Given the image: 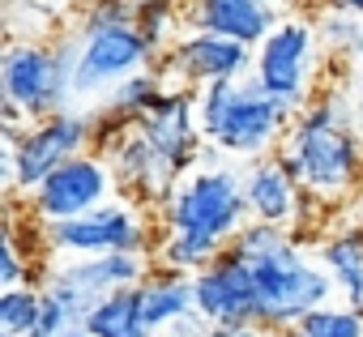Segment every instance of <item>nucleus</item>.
<instances>
[{"instance_id":"nucleus-1","label":"nucleus","mask_w":363,"mask_h":337,"mask_svg":"<svg viewBox=\"0 0 363 337\" xmlns=\"http://www.w3.org/2000/svg\"><path fill=\"white\" fill-rule=\"evenodd\" d=\"M154 218H158L154 265L201 273L218 252L231 248V239L252 218L244 197V176L231 171V166L206 162L154 205Z\"/></svg>"},{"instance_id":"nucleus-2","label":"nucleus","mask_w":363,"mask_h":337,"mask_svg":"<svg viewBox=\"0 0 363 337\" xmlns=\"http://www.w3.org/2000/svg\"><path fill=\"white\" fill-rule=\"evenodd\" d=\"M359 103L325 86L312 94V103L291 120L278 158L286 162V171L299 180V188L316 205H337L350 201V193L363 180V137H359Z\"/></svg>"},{"instance_id":"nucleus-3","label":"nucleus","mask_w":363,"mask_h":337,"mask_svg":"<svg viewBox=\"0 0 363 337\" xmlns=\"http://www.w3.org/2000/svg\"><path fill=\"white\" fill-rule=\"evenodd\" d=\"M231 248L252 261L261 290V324L269 329H295L312 307H325L337 295L325 265H312L308 252L295 244V235L278 222L248 218L244 231L231 239Z\"/></svg>"},{"instance_id":"nucleus-4","label":"nucleus","mask_w":363,"mask_h":337,"mask_svg":"<svg viewBox=\"0 0 363 337\" xmlns=\"http://www.w3.org/2000/svg\"><path fill=\"white\" fill-rule=\"evenodd\" d=\"M162 47L137 22L133 0H86L73 35V98L111 94L124 77L154 69Z\"/></svg>"},{"instance_id":"nucleus-5","label":"nucleus","mask_w":363,"mask_h":337,"mask_svg":"<svg viewBox=\"0 0 363 337\" xmlns=\"http://www.w3.org/2000/svg\"><path fill=\"white\" fill-rule=\"evenodd\" d=\"M197 115H201V132L206 141L227 154V158H265L269 149L282 145L291 120L299 111H291L286 103H278L274 94H265L257 86V77H240V81H210L197 90Z\"/></svg>"},{"instance_id":"nucleus-6","label":"nucleus","mask_w":363,"mask_h":337,"mask_svg":"<svg viewBox=\"0 0 363 337\" xmlns=\"http://www.w3.org/2000/svg\"><path fill=\"white\" fill-rule=\"evenodd\" d=\"M0 98L43 120L73 98V39H9L0 52Z\"/></svg>"},{"instance_id":"nucleus-7","label":"nucleus","mask_w":363,"mask_h":337,"mask_svg":"<svg viewBox=\"0 0 363 337\" xmlns=\"http://www.w3.org/2000/svg\"><path fill=\"white\" fill-rule=\"evenodd\" d=\"M99 132V115L77 111V107H60L43 120H30L26 132L5 145V184L13 197H30L56 166L73 154H82Z\"/></svg>"},{"instance_id":"nucleus-8","label":"nucleus","mask_w":363,"mask_h":337,"mask_svg":"<svg viewBox=\"0 0 363 337\" xmlns=\"http://www.w3.org/2000/svg\"><path fill=\"white\" fill-rule=\"evenodd\" d=\"M43 252L52 256H99V252H154L158 218L128 201H103L77 218L39 227Z\"/></svg>"},{"instance_id":"nucleus-9","label":"nucleus","mask_w":363,"mask_h":337,"mask_svg":"<svg viewBox=\"0 0 363 337\" xmlns=\"http://www.w3.org/2000/svg\"><path fill=\"white\" fill-rule=\"evenodd\" d=\"M320 30L308 18H282L261 43H257V64L252 77L265 94H274L278 103H286L291 111H303L316 94V77H320Z\"/></svg>"},{"instance_id":"nucleus-10","label":"nucleus","mask_w":363,"mask_h":337,"mask_svg":"<svg viewBox=\"0 0 363 337\" xmlns=\"http://www.w3.org/2000/svg\"><path fill=\"white\" fill-rule=\"evenodd\" d=\"M116 171H111V162H107V154H73V158H65L56 171L30 193V197H22L26 201V210H30V218L39 222V227H48V222H65V218H77V214H86V210H94V205H103V201H111V193H116Z\"/></svg>"},{"instance_id":"nucleus-11","label":"nucleus","mask_w":363,"mask_h":337,"mask_svg":"<svg viewBox=\"0 0 363 337\" xmlns=\"http://www.w3.org/2000/svg\"><path fill=\"white\" fill-rule=\"evenodd\" d=\"M197 282V312L210 324H252L261 320V290H257V273L252 261L240 256L235 248L218 252L201 273H193Z\"/></svg>"},{"instance_id":"nucleus-12","label":"nucleus","mask_w":363,"mask_h":337,"mask_svg":"<svg viewBox=\"0 0 363 337\" xmlns=\"http://www.w3.org/2000/svg\"><path fill=\"white\" fill-rule=\"evenodd\" d=\"M137 128L150 137V145L158 149V158L171 166V171L184 180L189 166L201 162V115H197V90L193 86H179L167 90L145 115H137Z\"/></svg>"},{"instance_id":"nucleus-13","label":"nucleus","mask_w":363,"mask_h":337,"mask_svg":"<svg viewBox=\"0 0 363 337\" xmlns=\"http://www.w3.org/2000/svg\"><path fill=\"white\" fill-rule=\"evenodd\" d=\"M162 56L175 69V77L193 90H201L210 81H240L257 64V47H248L240 39H227V35H214V30H193V26Z\"/></svg>"},{"instance_id":"nucleus-14","label":"nucleus","mask_w":363,"mask_h":337,"mask_svg":"<svg viewBox=\"0 0 363 337\" xmlns=\"http://www.w3.org/2000/svg\"><path fill=\"white\" fill-rule=\"evenodd\" d=\"M150 269H154V252H99V256H60L43 278L65 282L90 303H99L120 286H137Z\"/></svg>"},{"instance_id":"nucleus-15","label":"nucleus","mask_w":363,"mask_h":337,"mask_svg":"<svg viewBox=\"0 0 363 337\" xmlns=\"http://www.w3.org/2000/svg\"><path fill=\"white\" fill-rule=\"evenodd\" d=\"M244 197H248V214L261 222H278L286 231H295L308 214V193L299 188V180L286 171V162L274 154L252 158V166L244 171Z\"/></svg>"},{"instance_id":"nucleus-16","label":"nucleus","mask_w":363,"mask_h":337,"mask_svg":"<svg viewBox=\"0 0 363 337\" xmlns=\"http://www.w3.org/2000/svg\"><path fill=\"white\" fill-rule=\"evenodd\" d=\"M274 5L278 0H179L184 26L214 30V35L240 39L248 47H257L282 22V9H274Z\"/></svg>"},{"instance_id":"nucleus-17","label":"nucleus","mask_w":363,"mask_h":337,"mask_svg":"<svg viewBox=\"0 0 363 337\" xmlns=\"http://www.w3.org/2000/svg\"><path fill=\"white\" fill-rule=\"evenodd\" d=\"M137 286H141L145 320H150L154 333L167 329V324L179 320V316L197 312V282H193V273H179V269H162V265H154Z\"/></svg>"},{"instance_id":"nucleus-18","label":"nucleus","mask_w":363,"mask_h":337,"mask_svg":"<svg viewBox=\"0 0 363 337\" xmlns=\"http://www.w3.org/2000/svg\"><path fill=\"white\" fill-rule=\"evenodd\" d=\"M316 256L325 273L333 278L337 295L346 303L363 307V227H337L316 244Z\"/></svg>"},{"instance_id":"nucleus-19","label":"nucleus","mask_w":363,"mask_h":337,"mask_svg":"<svg viewBox=\"0 0 363 337\" xmlns=\"http://www.w3.org/2000/svg\"><path fill=\"white\" fill-rule=\"evenodd\" d=\"M82 329L94 333V337H154V329L145 320L141 286H120V290L103 295L90 307V316H86Z\"/></svg>"},{"instance_id":"nucleus-20","label":"nucleus","mask_w":363,"mask_h":337,"mask_svg":"<svg viewBox=\"0 0 363 337\" xmlns=\"http://www.w3.org/2000/svg\"><path fill=\"white\" fill-rule=\"evenodd\" d=\"M162 94H167L162 77H158L154 69H141V73L124 77V81L107 94V120H137V115H145Z\"/></svg>"},{"instance_id":"nucleus-21","label":"nucleus","mask_w":363,"mask_h":337,"mask_svg":"<svg viewBox=\"0 0 363 337\" xmlns=\"http://www.w3.org/2000/svg\"><path fill=\"white\" fill-rule=\"evenodd\" d=\"M43 316V286L39 282H22V286H0V329L26 337L39 329Z\"/></svg>"},{"instance_id":"nucleus-22","label":"nucleus","mask_w":363,"mask_h":337,"mask_svg":"<svg viewBox=\"0 0 363 337\" xmlns=\"http://www.w3.org/2000/svg\"><path fill=\"white\" fill-rule=\"evenodd\" d=\"M295 337H363V307L359 303H325L312 307L295 329Z\"/></svg>"},{"instance_id":"nucleus-23","label":"nucleus","mask_w":363,"mask_h":337,"mask_svg":"<svg viewBox=\"0 0 363 337\" xmlns=\"http://www.w3.org/2000/svg\"><path fill=\"white\" fill-rule=\"evenodd\" d=\"M316 30H320L325 52H337V56H346V60H350V56H363V13L320 5Z\"/></svg>"},{"instance_id":"nucleus-24","label":"nucleus","mask_w":363,"mask_h":337,"mask_svg":"<svg viewBox=\"0 0 363 337\" xmlns=\"http://www.w3.org/2000/svg\"><path fill=\"white\" fill-rule=\"evenodd\" d=\"M22 282H35V265L22 256L18 235L5 231V239H0V286H22Z\"/></svg>"},{"instance_id":"nucleus-25","label":"nucleus","mask_w":363,"mask_h":337,"mask_svg":"<svg viewBox=\"0 0 363 337\" xmlns=\"http://www.w3.org/2000/svg\"><path fill=\"white\" fill-rule=\"evenodd\" d=\"M210 320L201 316V312H189V316H179V320H171L167 329H158L154 337H210Z\"/></svg>"},{"instance_id":"nucleus-26","label":"nucleus","mask_w":363,"mask_h":337,"mask_svg":"<svg viewBox=\"0 0 363 337\" xmlns=\"http://www.w3.org/2000/svg\"><path fill=\"white\" fill-rule=\"evenodd\" d=\"M210 337H278V329H269V324H261V320H252V324H214L210 329Z\"/></svg>"},{"instance_id":"nucleus-27","label":"nucleus","mask_w":363,"mask_h":337,"mask_svg":"<svg viewBox=\"0 0 363 337\" xmlns=\"http://www.w3.org/2000/svg\"><path fill=\"white\" fill-rule=\"evenodd\" d=\"M320 5H333V9H350V13H363V0H320Z\"/></svg>"},{"instance_id":"nucleus-28","label":"nucleus","mask_w":363,"mask_h":337,"mask_svg":"<svg viewBox=\"0 0 363 337\" xmlns=\"http://www.w3.org/2000/svg\"><path fill=\"white\" fill-rule=\"evenodd\" d=\"M30 5H48V9H65L69 0H30Z\"/></svg>"},{"instance_id":"nucleus-29","label":"nucleus","mask_w":363,"mask_h":337,"mask_svg":"<svg viewBox=\"0 0 363 337\" xmlns=\"http://www.w3.org/2000/svg\"><path fill=\"white\" fill-rule=\"evenodd\" d=\"M65 337H94V333H86V329H73V333H65Z\"/></svg>"},{"instance_id":"nucleus-30","label":"nucleus","mask_w":363,"mask_h":337,"mask_svg":"<svg viewBox=\"0 0 363 337\" xmlns=\"http://www.w3.org/2000/svg\"><path fill=\"white\" fill-rule=\"evenodd\" d=\"M26 337H56V333H43V329H35V333H26Z\"/></svg>"},{"instance_id":"nucleus-31","label":"nucleus","mask_w":363,"mask_h":337,"mask_svg":"<svg viewBox=\"0 0 363 337\" xmlns=\"http://www.w3.org/2000/svg\"><path fill=\"white\" fill-rule=\"evenodd\" d=\"M278 337H295V333H291V329H278Z\"/></svg>"},{"instance_id":"nucleus-32","label":"nucleus","mask_w":363,"mask_h":337,"mask_svg":"<svg viewBox=\"0 0 363 337\" xmlns=\"http://www.w3.org/2000/svg\"><path fill=\"white\" fill-rule=\"evenodd\" d=\"M278 5H303V0H278Z\"/></svg>"},{"instance_id":"nucleus-33","label":"nucleus","mask_w":363,"mask_h":337,"mask_svg":"<svg viewBox=\"0 0 363 337\" xmlns=\"http://www.w3.org/2000/svg\"><path fill=\"white\" fill-rule=\"evenodd\" d=\"M359 107H363V77H359Z\"/></svg>"},{"instance_id":"nucleus-34","label":"nucleus","mask_w":363,"mask_h":337,"mask_svg":"<svg viewBox=\"0 0 363 337\" xmlns=\"http://www.w3.org/2000/svg\"><path fill=\"white\" fill-rule=\"evenodd\" d=\"M0 337H13V333H5V329H0Z\"/></svg>"}]
</instances>
